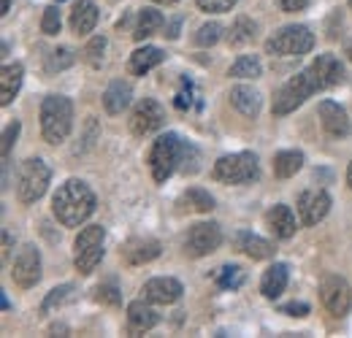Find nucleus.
<instances>
[{"mask_svg":"<svg viewBox=\"0 0 352 338\" xmlns=\"http://www.w3.org/2000/svg\"><path fill=\"white\" fill-rule=\"evenodd\" d=\"M52 212L57 216V222L63 227H79L82 222H87L95 212V192L89 190L85 181L71 179L65 181L54 198H52Z\"/></svg>","mask_w":352,"mask_h":338,"instance_id":"f257e3e1","label":"nucleus"},{"mask_svg":"<svg viewBox=\"0 0 352 338\" xmlns=\"http://www.w3.org/2000/svg\"><path fill=\"white\" fill-rule=\"evenodd\" d=\"M74 127V103L63 95H49L41 103V135L46 144H63Z\"/></svg>","mask_w":352,"mask_h":338,"instance_id":"f03ea898","label":"nucleus"},{"mask_svg":"<svg viewBox=\"0 0 352 338\" xmlns=\"http://www.w3.org/2000/svg\"><path fill=\"white\" fill-rule=\"evenodd\" d=\"M184 157V144L179 141V135L174 133H166L160 135L155 144H152V152H149V168H152V179L157 184H163L182 163Z\"/></svg>","mask_w":352,"mask_h":338,"instance_id":"7ed1b4c3","label":"nucleus"},{"mask_svg":"<svg viewBox=\"0 0 352 338\" xmlns=\"http://www.w3.org/2000/svg\"><path fill=\"white\" fill-rule=\"evenodd\" d=\"M103 227L100 225H89L85 230H79L76 241H74V265L82 276H89L98 262L103 260Z\"/></svg>","mask_w":352,"mask_h":338,"instance_id":"20e7f679","label":"nucleus"},{"mask_svg":"<svg viewBox=\"0 0 352 338\" xmlns=\"http://www.w3.org/2000/svg\"><path fill=\"white\" fill-rule=\"evenodd\" d=\"M314 46V36L309 33L304 25H287L282 30H276L268 41H265V52L268 54H279V57H301L311 52Z\"/></svg>","mask_w":352,"mask_h":338,"instance_id":"39448f33","label":"nucleus"},{"mask_svg":"<svg viewBox=\"0 0 352 338\" xmlns=\"http://www.w3.org/2000/svg\"><path fill=\"white\" fill-rule=\"evenodd\" d=\"M214 179L225 184H247L258 179V157L252 152L225 155L214 163Z\"/></svg>","mask_w":352,"mask_h":338,"instance_id":"423d86ee","label":"nucleus"},{"mask_svg":"<svg viewBox=\"0 0 352 338\" xmlns=\"http://www.w3.org/2000/svg\"><path fill=\"white\" fill-rule=\"evenodd\" d=\"M52 170L41 157H30L22 170H19V184H16V195L22 203H36L49 187Z\"/></svg>","mask_w":352,"mask_h":338,"instance_id":"0eeeda50","label":"nucleus"},{"mask_svg":"<svg viewBox=\"0 0 352 338\" xmlns=\"http://www.w3.org/2000/svg\"><path fill=\"white\" fill-rule=\"evenodd\" d=\"M314 92H317V87L311 82V76H309L307 71H301L298 76L287 79L285 84L279 87V92L274 95V114L276 117H285V114L296 111L309 95H314Z\"/></svg>","mask_w":352,"mask_h":338,"instance_id":"6e6552de","label":"nucleus"},{"mask_svg":"<svg viewBox=\"0 0 352 338\" xmlns=\"http://www.w3.org/2000/svg\"><path fill=\"white\" fill-rule=\"evenodd\" d=\"M222 244V230L217 222H198L190 227L187 241H184V252L190 257H206Z\"/></svg>","mask_w":352,"mask_h":338,"instance_id":"1a4fd4ad","label":"nucleus"},{"mask_svg":"<svg viewBox=\"0 0 352 338\" xmlns=\"http://www.w3.org/2000/svg\"><path fill=\"white\" fill-rule=\"evenodd\" d=\"M11 276H14V282H16L22 290H30V287L38 284V279H41V254H38V249H36L33 244L22 247L19 254L14 257Z\"/></svg>","mask_w":352,"mask_h":338,"instance_id":"9d476101","label":"nucleus"},{"mask_svg":"<svg viewBox=\"0 0 352 338\" xmlns=\"http://www.w3.org/2000/svg\"><path fill=\"white\" fill-rule=\"evenodd\" d=\"M163 125H166V111H163V106L157 100L144 98V100L135 103V109L131 114V130L135 135H152Z\"/></svg>","mask_w":352,"mask_h":338,"instance_id":"9b49d317","label":"nucleus"},{"mask_svg":"<svg viewBox=\"0 0 352 338\" xmlns=\"http://www.w3.org/2000/svg\"><path fill=\"white\" fill-rule=\"evenodd\" d=\"M320 297L333 317H344L352 306V290L342 276H325L320 284Z\"/></svg>","mask_w":352,"mask_h":338,"instance_id":"f8f14e48","label":"nucleus"},{"mask_svg":"<svg viewBox=\"0 0 352 338\" xmlns=\"http://www.w3.org/2000/svg\"><path fill=\"white\" fill-rule=\"evenodd\" d=\"M307 74L311 76V82H314L317 92H320V89L336 87L344 79V65H342L339 57H333V54H320V57L307 68Z\"/></svg>","mask_w":352,"mask_h":338,"instance_id":"ddd939ff","label":"nucleus"},{"mask_svg":"<svg viewBox=\"0 0 352 338\" xmlns=\"http://www.w3.org/2000/svg\"><path fill=\"white\" fill-rule=\"evenodd\" d=\"M328 212H331V195L325 190H307L298 195V214L307 227L322 222Z\"/></svg>","mask_w":352,"mask_h":338,"instance_id":"4468645a","label":"nucleus"},{"mask_svg":"<svg viewBox=\"0 0 352 338\" xmlns=\"http://www.w3.org/2000/svg\"><path fill=\"white\" fill-rule=\"evenodd\" d=\"M141 293H144V300H149V303L171 306L182 297L184 287H182V282H176L171 276H157V279H149Z\"/></svg>","mask_w":352,"mask_h":338,"instance_id":"2eb2a0df","label":"nucleus"},{"mask_svg":"<svg viewBox=\"0 0 352 338\" xmlns=\"http://www.w3.org/2000/svg\"><path fill=\"white\" fill-rule=\"evenodd\" d=\"M317 114H320V122H322V127H325L328 135H333V138H344V135L350 133L347 111H344L339 103H333V100H322V103L317 106Z\"/></svg>","mask_w":352,"mask_h":338,"instance_id":"dca6fc26","label":"nucleus"},{"mask_svg":"<svg viewBox=\"0 0 352 338\" xmlns=\"http://www.w3.org/2000/svg\"><path fill=\"white\" fill-rule=\"evenodd\" d=\"M155 325H157L155 308L149 303H144V300H133L131 306H128V333L131 336H144Z\"/></svg>","mask_w":352,"mask_h":338,"instance_id":"f3484780","label":"nucleus"},{"mask_svg":"<svg viewBox=\"0 0 352 338\" xmlns=\"http://www.w3.org/2000/svg\"><path fill=\"white\" fill-rule=\"evenodd\" d=\"M157 254H160V244H157L155 238H131V241L122 247V260H125L128 265L152 262Z\"/></svg>","mask_w":352,"mask_h":338,"instance_id":"a211bd4d","label":"nucleus"},{"mask_svg":"<svg viewBox=\"0 0 352 338\" xmlns=\"http://www.w3.org/2000/svg\"><path fill=\"white\" fill-rule=\"evenodd\" d=\"M265 222H268L271 233H274L276 238H282V241L296 236V216L290 212V206H285V203L274 206L271 212L265 214Z\"/></svg>","mask_w":352,"mask_h":338,"instance_id":"6ab92c4d","label":"nucleus"},{"mask_svg":"<svg viewBox=\"0 0 352 338\" xmlns=\"http://www.w3.org/2000/svg\"><path fill=\"white\" fill-rule=\"evenodd\" d=\"M95 25H98V8H95V3L92 0H79L74 5V11H71V30L76 36H87V33L95 30Z\"/></svg>","mask_w":352,"mask_h":338,"instance_id":"aec40b11","label":"nucleus"},{"mask_svg":"<svg viewBox=\"0 0 352 338\" xmlns=\"http://www.w3.org/2000/svg\"><path fill=\"white\" fill-rule=\"evenodd\" d=\"M163 60H166V54H163L157 46H141V49H135L131 54L128 68H131L133 76H144V74H149L152 68H157Z\"/></svg>","mask_w":352,"mask_h":338,"instance_id":"412c9836","label":"nucleus"},{"mask_svg":"<svg viewBox=\"0 0 352 338\" xmlns=\"http://www.w3.org/2000/svg\"><path fill=\"white\" fill-rule=\"evenodd\" d=\"M131 98H133L131 84L122 82V79H117V82H111V84L106 87V92H103V109L109 114H122L128 109Z\"/></svg>","mask_w":352,"mask_h":338,"instance_id":"4be33fe9","label":"nucleus"},{"mask_svg":"<svg viewBox=\"0 0 352 338\" xmlns=\"http://www.w3.org/2000/svg\"><path fill=\"white\" fill-rule=\"evenodd\" d=\"M230 106L244 117H258L261 114V92L252 87H233L230 89Z\"/></svg>","mask_w":352,"mask_h":338,"instance_id":"5701e85b","label":"nucleus"},{"mask_svg":"<svg viewBox=\"0 0 352 338\" xmlns=\"http://www.w3.org/2000/svg\"><path fill=\"white\" fill-rule=\"evenodd\" d=\"M22 76H25V68L19 63L3 65V71H0V106H8L14 100V95L22 87Z\"/></svg>","mask_w":352,"mask_h":338,"instance_id":"b1692460","label":"nucleus"},{"mask_svg":"<svg viewBox=\"0 0 352 338\" xmlns=\"http://www.w3.org/2000/svg\"><path fill=\"white\" fill-rule=\"evenodd\" d=\"M285 287H287V265L285 262H274L263 273V279H261V293L274 300V297H279L285 293Z\"/></svg>","mask_w":352,"mask_h":338,"instance_id":"393cba45","label":"nucleus"},{"mask_svg":"<svg viewBox=\"0 0 352 338\" xmlns=\"http://www.w3.org/2000/svg\"><path fill=\"white\" fill-rule=\"evenodd\" d=\"M163 14L157 8H141L138 11V19H135V30H133V38L135 41H144V38H152L160 27H163Z\"/></svg>","mask_w":352,"mask_h":338,"instance_id":"a878e982","label":"nucleus"},{"mask_svg":"<svg viewBox=\"0 0 352 338\" xmlns=\"http://www.w3.org/2000/svg\"><path fill=\"white\" fill-rule=\"evenodd\" d=\"M301 166H304V155L296 152V149L279 152V155L274 157V173H276L279 179H290V176H296V173L301 170Z\"/></svg>","mask_w":352,"mask_h":338,"instance_id":"bb28decb","label":"nucleus"},{"mask_svg":"<svg viewBox=\"0 0 352 338\" xmlns=\"http://www.w3.org/2000/svg\"><path fill=\"white\" fill-rule=\"evenodd\" d=\"M239 244H241V252L247 257H252V260H268L274 254V244L261 238V236H255V233H241Z\"/></svg>","mask_w":352,"mask_h":338,"instance_id":"cd10ccee","label":"nucleus"},{"mask_svg":"<svg viewBox=\"0 0 352 338\" xmlns=\"http://www.w3.org/2000/svg\"><path fill=\"white\" fill-rule=\"evenodd\" d=\"M261 74H263L261 60H258L255 54H244V57H239V60L230 65V74H228V76H233V79H258Z\"/></svg>","mask_w":352,"mask_h":338,"instance_id":"c85d7f7f","label":"nucleus"},{"mask_svg":"<svg viewBox=\"0 0 352 338\" xmlns=\"http://www.w3.org/2000/svg\"><path fill=\"white\" fill-rule=\"evenodd\" d=\"M255 30H258V25H255L250 16H239V19L233 22L230 33H228V43H230V46H241V43H250L252 38H255Z\"/></svg>","mask_w":352,"mask_h":338,"instance_id":"c756f323","label":"nucleus"},{"mask_svg":"<svg viewBox=\"0 0 352 338\" xmlns=\"http://www.w3.org/2000/svg\"><path fill=\"white\" fill-rule=\"evenodd\" d=\"M182 206H187V209H192V212H212L214 209V198L206 192V190H187L184 195H182V201H179Z\"/></svg>","mask_w":352,"mask_h":338,"instance_id":"7c9ffc66","label":"nucleus"},{"mask_svg":"<svg viewBox=\"0 0 352 338\" xmlns=\"http://www.w3.org/2000/svg\"><path fill=\"white\" fill-rule=\"evenodd\" d=\"M214 282L222 290H239L244 282V271L239 265H222L220 271H214Z\"/></svg>","mask_w":352,"mask_h":338,"instance_id":"2f4dec72","label":"nucleus"},{"mask_svg":"<svg viewBox=\"0 0 352 338\" xmlns=\"http://www.w3.org/2000/svg\"><path fill=\"white\" fill-rule=\"evenodd\" d=\"M74 60H76V54H74L68 46L54 49V52L49 54V60H46V71H49V74H54V71H65V68L74 65Z\"/></svg>","mask_w":352,"mask_h":338,"instance_id":"473e14b6","label":"nucleus"},{"mask_svg":"<svg viewBox=\"0 0 352 338\" xmlns=\"http://www.w3.org/2000/svg\"><path fill=\"white\" fill-rule=\"evenodd\" d=\"M74 297V287L71 284H63V287H54L49 295L44 297V303H41V311L44 314H49L52 308H60L65 300H71Z\"/></svg>","mask_w":352,"mask_h":338,"instance_id":"72a5a7b5","label":"nucleus"},{"mask_svg":"<svg viewBox=\"0 0 352 338\" xmlns=\"http://www.w3.org/2000/svg\"><path fill=\"white\" fill-rule=\"evenodd\" d=\"M220 36H222L220 22H206V25H201V27H198V33H195V43H198V46H214V43L220 41Z\"/></svg>","mask_w":352,"mask_h":338,"instance_id":"f704fd0d","label":"nucleus"},{"mask_svg":"<svg viewBox=\"0 0 352 338\" xmlns=\"http://www.w3.org/2000/svg\"><path fill=\"white\" fill-rule=\"evenodd\" d=\"M60 11H57V5H49L44 11V19H41V30H44L46 36H57L60 33Z\"/></svg>","mask_w":352,"mask_h":338,"instance_id":"c9c22d12","label":"nucleus"},{"mask_svg":"<svg viewBox=\"0 0 352 338\" xmlns=\"http://www.w3.org/2000/svg\"><path fill=\"white\" fill-rule=\"evenodd\" d=\"M103 49H106V38H103V36H95V38L87 43L85 54H87V63L92 65V68L100 65V60H103Z\"/></svg>","mask_w":352,"mask_h":338,"instance_id":"e433bc0d","label":"nucleus"},{"mask_svg":"<svg viewBox=\"0 0 352 338\" xmlns=\"http://www.w3.org/2000/svg\"><path fill=\"white\" fill-rule=\"evenodd\" d=\"M95 300H98V303H106V306H120L122 295H120V290H117L114 284H100V287L95 290Z\"/></svg>","mask_w":352,"mask_h":338,"instance_id":"4c0bfd02","label":"nucleus"},{"mask_svg":"<svg viewBox=\"0 0 352 338\" xmlns=\"http://www.w3.org/2000/svg\"><path fill=\"white\" fill-rule=\"evenodd\" d=\"M198 3V8L201 11H209V14H225V11H230L239 0H195Z\"/></svg>","mask_w":352,"mask_h":338,"instance_id":"58836bf2","label":"nucleus"},{"mask_svg":"<svg viewBox=\"0 0 352 338\" xmlns=\"http://www.w3.org/2000/svg\"><path fill=\"white\" fill-rule=\"evenodd\" d=\"M16 135H19V122H11L3 133V166H8V155H11V146H14Z\"/></svg>","mask_w":352,"mask_h":338,"instance_id":"ea45409f","label":"nucleus"},{"mask_svg":"<svg viewBox=\"0 0 352 338\" xmlns=\"http://www.w3.org/2000/svg\"><path fill=\"white\" fill-rule=\"evenodd\" d=\"M282 314H290V317H307L309 306L307 303H296V300H293V303H285V306H282Z\"/></svg>","mask_w":352,"mask_h":338,"instance_id":"a19ab883","label":"nucleus"},{"mask_svg":"<svg viewBox=\"0 0 352 338\" xmlns=\"http://www.w3.org/2000/svg\"><path fill=\"white\" fill-rule=\"evenodd\" d=\"M279 5H282V11H304L309 5V0H279Z\"/></svg>","mask_w":352,"mask_h":338,"instance_id":"79ce46f5","label":"nucleus"},{"mask_svg":"<svg viewBox=\"0 0 352 338\" xmlns=\"http://www.w3.org/2000/svg\"><path fill=\"white\" fill-rule=\"evenodd\" d=\"M8 254H11V236L3 233V262L8 260Z\"/></svg>","mask_w":352,"mask_h":338,"instance_id":"37998d69","label":"nucleus"},{"mask_svg":"<svg viewBox=\"0 0 352 338\" xmlns=\"http://www.w3.org/2000/svg\"><path fill=\"white\" fill-rule=\"evenodd\" d=\"M176 36H179V19L171 22V27H168V38H176Z\"/></svg>","mask_w":352,"mask_h":338,"instance_id":"c03bdc74","label":"nucleus"},{"mask_svg":"<svg viewBox=\"0 0 352 338\" xmlns=\"http://www.w3.org/2000/svg\"><path fill=\"white\" fill-rule=\"evenodd\" d=\"M8 8H11V0H3V16L8 14Z\"/></svg>","mask_w":352,"mask_h":338,"instance_id":"a18cd8bd","label":"nucleus"},{"mask_svg":"<svg viewBox=\"0 0 352 338\" xmlns=\"http://www.w3.org/2000/svg\"><path fill=\"white\" fill-rule=\"evenodd\" d=\"M347 184H350V190H352V163H350V168H347Z\"/></svg>","mask_w":352,"mask_h":338,"instance_id":"49530a36","label":"nucleus"},{"mask_svg":"<svg viewBox=\"0 0 352 338\" xmlns=\"http://www.w3.org/2000/svg\"><path fill=\"white\" fill-rule=\"evenodd\" d=\"M155 3H163V5H171V3H176V0H155Z\"/></svg>","mask_w":352,"mask_h":338,"instance_id":"de8ad7c7","label":"nucleus"},{"mask_svg":"<svg viewBox=\"0 0 352 338\" xmlns=\"http://www.w3.org/2000/svg\"><path fill=\"white\" fill-rule=\"evenodd\" d=\"M347 57H350V60H352V43H350V46H347Z\"/></svg>","mask_w":352,"mask_h":338,"instance_id":"09e8293b","label":"nucleus"},{"mask_svg":"<svg viewBox=\"0 0 352 338\" xmlns=\"http://www.w3.org/2000/svg\"><path fill=\"white\" fill-rule=\"evenodd\" d=\"M350 5H352V0H350Z\"/></svg>","mask_w":352,"mask_h":338,"instance_id":"8fccbe9b","label":"nucleus"}]
</instances>
